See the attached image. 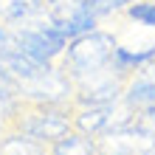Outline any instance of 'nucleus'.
<instances>
[{
	"instance_id": "1",
	"label": "nucleus",
	"mask_w": 155,
	"mask_h": 155,
	"mask_svg": "<svg viewBox=\"0 0 155 155\" xmlns=\"http://www.w3.org/2000/svg\"><path fill=\"white\" fill-rule=\"evenodd\" d=\"M116 45L118 42H116L113 31L96 28L90 34H82V37L71 40L57 65L71 79V85H79V82H85L90 76H99L104 71H110V57H113Z\"/></svg>"
},
{
	"instance_id": "3",
	"label": "nucleus",
	"mask_w": 155,
	"mask_h": 155,
	"mask_svg": "<svg viewBox=\"0 0 155 155\" xmlns=\"http://www.w3.org/2000/svg\"><path fill=\"white\" fill-rule=\"evenodd\" d=\"M14 48L23 57H28L31 62H37L40 68H51L59 62L62 51L68 48V40L48 20V14H42L37 20L23 23L14 28Z\"/></svg>"
},
{
	"instance_id": "11",
	"label": "nucleus",
	"mask_w": 155,
	"mask_h": 155,
	"mask_svg": "<svg viewBox=\"0 0 155 155\" xmlns=\"http://www.w3.org/2000/svg\"><path fill=\"white\" fill-rule=\"evenodd\" d=\"M135 155H155V144H150V147H144L141 152H135Z\"/></svg>"
},
{
	"instance_id": "6",
	"label": "nucleus",
	"mask_w": 155,
	"mask_h": 155,
	"mask_svg": "<svg viewBox=\"0 0 155 155\" xmlns=\"http://www.w3.org/2000/svg\"><path fill=\"white\" fill-rule=\"evenodd\" d=\"M45 14V0H0V20L12 28Z\"/></svg>"
},
{
	"instance_id": "2",
	"label": "nucleus",
	"mask_w": 155,
	"mask_h": 155,
	"mask_svg": "<svg viewBox=\"0 0 155 155\" xmlns=\"http://www.w3.org/2000/svg\"><path fill=\"white\" fill-rule=\"evenodd\" d=\"M8 130L23 133L34 141L45 144V147H51L54 141H59L62 135L74 130V113H71V107H59V104L20 102L12 121H8Z\"/></svg>"
},
{
	"instance_id": "10",
	"label": "nucleus",
	"mask_w": 155,
	"mask_h": 155,
	"mask_svg": "<svg viewBox=\"0 0 155 155\" xmlns=\"http://www.w3.org/2000/svg\"><path fill=\"white\" fill-rule=\"evenodd\" d=\"M110 3H113V8H116V14H121L130 3H135V0H110Z\"/></svg>"
},
{
	"instance_id": "9",
	"label": "nucleus",
	"mask_w": 155,
	"mask_h": 155,
	"mask_svg": "<svg viewBox=\"0 0 155 155\" xmlns=\"http://www.w3.org/2000/svg\"><path fill=\"white\" fill-rule=\"evenodd\" d=\"M130 23L144 25V28H155V0H135L121 12Z\"/></svg>"
},
{
	"instance_id": "7",
	"label": "nucleus",
	"mask_w": 155,
	"mask_h": 155,
	"mask_svg": "<svg viewBox=\"0 0 155 155\" xmlns=\"http://www.w3.org/2000/svg\"><path fill=\"white\" fill-rule=\"evenodd\" d=\"M96 152H99V141L76 130H71L68 135H62L59 141H54L48 147V155H96Z\"/></svg>"
},
{
	"instance_id": "4",
	"label": "nucleus",
	"mask_w": 155,
	"mask_h": 155,
	"mask_svg": "<svg viewBox=\"0 0 155 155\" xmlns=\"http://www.w3.org/2000/svg\"><path fill=\"white\" fill-rule=\"evenodd\" d=\"M155 62V42L147 45V48H130V45H116L113 48V57H110V71L118 76V79H130L135 76L138 71H144Z\"/></svg>"
},
{
	"instance_id": "5",
	"label": "nucleus",
	"mask_w": 155,
	"mask_h": 155,
	"mask_svg": "<svg viewBox=\"0 0 155 155\" xmlns=\"http://www.w3.org/2000/svg\"><path fill=\"white\" fill-rule=\"evenodd\" d=\"M121 102L130 110H141L147 104H155V62H150L144 71H138L135 76L124 82Z\"/></svg>"
},
{
	"instance_id": "8",
	"label": "nucleus",
	"mask_w": 155,
	"mask_h": 155,
	"mask_svg": "<svg viewBox=\"0 0 155 155\" xmlns=\"http://www.w3.org/2000/svg\"><path fill=\"white\" fill-rule=\"evenodd\" d=\"M0 155H48V147L23 133L6 130L0 135Z\"/></svg>"
},
{
	"instance_id": "12",
	"label": "nucleus",
	"mask_w": 155,
	"mask_h": 155,
	"mask_svg": "<svg viewBox=\"0 0 155 155\" xmlns=\"http://www.w3.org/2000/svg\"><path fill=\"white\" fill-rule=\"evenodd\" d=\"M96 155H118V152H110V150H99Z\"/></svg>"
}]
</instances>
